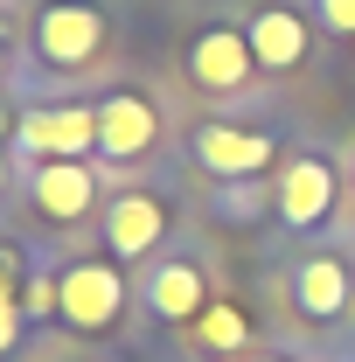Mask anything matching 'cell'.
Returning <instances> with one entry per match:
<instances>
[{"label": "cell", "instance_id": "obj_1", "mask_svg": "<svg viewBox=\"0 0 355 362\" xmlns=\"http://www.w3.org/2000/svg\"><path fill=\"white\" fill-rule=\"evenodd\" d=\"M56 314L70 320L77 334H105L112 320L126 314V272L112 265V258L63 265V279H56Z\"/></svg>", "mask_w": 355, "mask_h": 362}, {"label": "cell", "instance_id": "obj_2", "mask_svg": "<svg viewBox=\"0 0 355 362\" xmlns=\"http://www.w3.org/2000/svg\"><path fill=\"white\" fill-rule=\"evenodd\" d=\"M98 49H105V14L91 0H49L35 14V56L42 63L84 70V63H98Z\"/></svg>", "mask_w": 355, "mask_h": 362}, {"label": "cell", "instance_id": "obj_3", "mask_svg": "<svg viewBox=\"0 0 355 362\" xmlns=\"http://www.w3.org/2000/svg\"><path fill=\"white\" fill-rule=\"evenodd\" d=\"M14 139L35 160H77L98 146V105H35V112H21Z\"/></svg>", "mask_w": 355, "mask_h": 362}, {"label": "cell", "instance_id": "obj_4", "mask_svg": "<svg viewBox=\"0 0 355 362\" xmlns=\"http://www.w3.org/2000/svg\"><path fill=\"white\" fill-rule=\"evenodd\" d=\"M153 139H161V112L146 90H112L98 105V153L105 160H139V153H153Z\"/></svg>", "mask_w": 355, "mask_h": 362}, {"label": "cell", "instance_id": "obj_5", "mask_svg": "<svg viewBox=\"0 0 355 362\" xmlns=\"http://www.w3.org/2000/svg\"><path fill=\"white\" fill-rule=\"evenodd\" d=\"M334 195H342V181H334V168H327V160H313V153L286 160V175H279V188H272L279 223H293V230L327 223V216H334Z\"/></svg>", "mask_w": 355, "mask_h": 362}, {"label": "cell", "instance_id": "obj_6", "mask_svg": "<svg viewBox=\"0 0 355 362\" xmlns=\"http://www.w3.org/2000/svg\"><path fill=\"white\" fill-rule=\"evenodd\" d=\"M251 70H258V56H251V35L244 28H202L195 49H188V77L202 90H244Z\"/></svg>", "mask_w": 355, "mask_h": 362}, {"label": "cell", "instance_id": "obj_7", "mask_svg": "<svg viewBox=\"0 0 355 362\" xmlns=\"http://www.w3.org/2000/svg\"><path fill=\"white\" fill-rule=\"evenodd\" d=\"M195 160L209 175L237 181V175H265L279 160V139L272 133H244V126H195Z\"/></svg>", "mask_w": 355, "mask_h": 362}, {"label": "cell", "instance_id": "obj_8", "mask_svg": "<svg viewBox=\"0 0 355 362\" xmlns=\"http://www.w3.org/2000/svg\"><path fill=\"white\" fill-rule=\"evenodd\" d=\"M28 195H35V209H42L49 223H84L91 202H98V175H91L84 160H35Z\"/></svg>", "mask_w": 355, "mask_h": 362}, {"label": "cell", "instance_id": "obj_9", "mask_svg": "<svg viewBox=\"0 0 355 362\" xmlns=\"http://www.w3.org/2000/svg\"><path fill=\"white\" fill-rule=\"evenodd\" d=\"M168 237V209H161V195H119L112 209H105V244H112V258H146L153 244Z\"/></svg>", "mask_w": 355, "mask_h": 362}, {"label": "cell", "instance_id": "obj_10", "mask_svg": "<svg viewBox=\"0 0 355 362\" xmlns=\"http://www.w3.org/2000/svg\"><path fill=\"white\" fill-rule=\"evenodd\" d=\"M244 35H251V56H258V70H300V63H307V49H313L307 21H300L293 7H258Z\"/></svg>", "mask_w": 355, "mask_h": 362}, {"label": "cell", "instance_id": "obj_11", "mask_svg": "<svg viewBox=\"0 0 355 362\" xmlns=\"http://www.w3.org/2000/svg\"><path fill=\"white\" fill-rule=\"evenodd\" d=\"M349 300H355V272H349V258H307V265L293 272V307H300L307 320L349 314Z\"/></svg>", "mask_w": 355, "mask_h": 362}, {"label": "cell", "instance_id": "obj_12", "mask_svg": "<svg viewBox=\"0 0 355 362\" xmlns=\"http://www.w3.org/2000/svg\"><path fill=\"white\" fill-rule=\"evenodd\" d=\"M146 307L161 320H195L209 307V286H202V265L195 258H168V265H153L146 279Z\"/></svg>", "mask_w": 355, "mask_h": 362}, {"label": "cell", "instance_id": "obj_13", "mask_svg": "<svg viewBox=\"0 0 355 362\" xmlns=\"http://www.w3.org/2000/svg\"><path fill=\"white\" fill-rule=\"evenodd\" d=\"M195 341H202L209 356H237V349L251 341V314H244V307H230V300H216V307H202V314H195Z\"/></svg>", "mask_w": 355, "mask_h": 362}, {"label": "cell", "instance_id": "obj_14", "mask_svg": "<svg viewBox=\"0 0 355 362\" xmlns=\"http://www.w3.org/2000/svg\"><path fill=\"white\" fill-rule=\"evenodd\" d=\"M56 307V279H28L21 286V314H49Z\"/></svg>", "mask_w": 355, "mask_h": 362}, {"label": "cell", "instance_id": "obj_15", "mask_svg": "<svg viewBox=\"0 0 355 362\" xmlns=\"http://www.w3.org/2000/svg\"><path fill=\"white\" fill-rule=\"evenodd\" d=\"M21 341V307H14V293H0V356Z\"/></svg>", "mask_w": 355, "mask_h": 362}, {"label": "cell", "instance_id": "obj_16", "mask_svg": "<svg viewBox=\"0 0 355 362\" xmlns=\"http://www.w3.org/2000/svg\"><path fill=\"white\" fill-rule=\"evenodd\" d=\"M320 21L334 35H355V0H320Z\"/></svg>", "mask_w": 355, "mask_h": 362}, {"label": "cell", "instance_id": "obj_17", "mask_svg": "<svg viewBox=\"0 0 355 362\" xmlns=\"http://www.w3.org/2000/svg\"><path fill=\"white\" fill-rule=\"evenodd\" d=\"M14 126H21V119H14V112L0 105V146H7V133H14ZM0 188H7V153H0Z\"/></svg>", "mask_w": 355, "mask_h": 362}, {"label": "cell", "instance_id": "obj_18", "mask_svg": "<svg viewBox=\"0 0 355 362\" xmlns=\"http://www.w3.org/2000/svg\"><path fill=\"white\" fill-rule=\"evenodd\" d=\"M244 362H293V356H244Z\"/></svg>", "mask_w": 355, "mask_h": 362}, {"label": "cell", "instance_id": "obj_19", "mask_svg": "<svg viewBox=\"0 0 355 362\" xmlns=\"http://www.w3.org/2000/svg\"><path fill=\"white\" fill-rule=\"evenodd\" d=\"M0 84H7V49H0Z\"/></svg>", "mask_w": 355, "mask_h": 362}]
</instances>
